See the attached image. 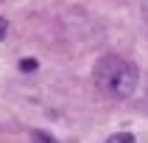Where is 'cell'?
Listing matches in <instances>:
<instances>
[{
    "label": "cell",
    "instance_id": "6da1fadb",
    "mask_svg": "<svg viewBox=\"0 0 148 143\" xmlns=\"http://www.w3.org/2000/svg\"><path fill=\"white\" fill-rule=\"evenodd\" d=\"M92 82L103 95L109 98H132L137 84H140V70L134 62L117 56V53H106L101 56L92 67Z\"/></svg>",
    "mask_w": 148,
    "mask_h": 143
},
{
    "label": "cell",
    "instance_id": "7a4b0ae2",
    "mask_svg": "<svg viewBox=\"0 0 148 143\" xmlns=\"http://www.w3.org/2000/svg\"><path fill=\"white\" fill-rule=\"evenodd\" d=\"M106 143H137V140H134L132 132H115V135L106 137Z\"/></svg>",
    "mask_w": 148,
    "mask_h": 143
},
{
    "label": "cell",
    "instance_id": "3957f363",
    "mask_svg": "<svg viewBox=\"0 0 148 143\" xmlns=\"http://www.w3.org/2000/svg\"><path fill=\"white\" fill-rule=\"evenodd\" d=\"M31 137H34V143H59L50 132H42V129H34V132H31Z\"/></svg>",
    "mask_w": 148,
    "mask_h": 143
},
{
    "label": "cell",
    "instance_id": "277c9868",
    "mask_svg": "<svg viewBox=\"0 0 148 143\" xmlns=\"http://www.w3.org/2000/svg\"><path fill=\"white\" fill-rule=\"evenodd\" d=\"M20 70H28V73H31V70H36V62H34V59H23V62H20Z\"/></svg>",
    "mask_w": 148,
    "mask_h": 143
},
{
    "label": "cell",
    "instance_id": "5b68a950",
    "mask_svg": "<svg viewBox=\"0 0 148 143\" xmlns=\"http://www.w3.org/2000/svg\"><path fill=\"white\" fill-rule=\"evenodd\" d=\"M6 34H8V20H6V17H0V39H3Z\"/></svg>",
    "mask_w": 148,
    "mask_h": 143
}]
</instances>
